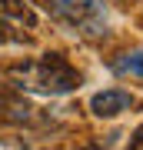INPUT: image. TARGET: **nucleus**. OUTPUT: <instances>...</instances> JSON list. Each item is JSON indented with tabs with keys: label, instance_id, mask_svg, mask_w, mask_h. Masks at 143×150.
Returning <instances> with one entry per match:
<instances>
[{
	"label": "nucleus",
	"instance_id": "f257e3e1",
	"mask_svg": "<svg viewBox=\"0 0 143 150\" xmlns=\"http://www.w3.org/2000/svg\"><path fill=\"white\" fill-rule=\"evenodd\" d=\"M7 77L13 80V87L20 90H33V93H47V97H60V93H73L80 87V74L70 67V60L57 50L43 54L40 60H20V64L7 67Z\"/></svg>",
	"mask_w": 143,
	"mask_h": 150
},
{
	"label": "nucleus",
	"instance_id": "f03ea898",
	"mask_svg": "<svg viewBox=\"0 0 143 150\" xmlns=\"http://www.w3.org/2000/svg\"><path fill=\"white\" fill-rule=\"evenodd\" d=\"M133 103H137L133 93L120 90V87H110V90H97L90 97V113L100 117V120H113V117H120V113H127Z\"/></svg>",
	"mask_w": 143,
	"mask_h": 150
},
{
	"label": "nucleus",
	"instance_id": "7ed1b4c3",
	"mask_svg": "<svg viewBox=\"0 0 143 150\" xmlns=\"http://www.w3.org/2000/svg\"><path fill=\"white\" fill-rule=\"evenodd\" d=\"M0 17H7L10 23H20V27H30V30L37 27V13L23 0H0Z\"/></svg>",
	"mask_w": 143,
	"mask_h": 150
},
{
	"label": "nucleus",
	"instance_id": "20e7f679",
	"mask_svg": "<svg viewBox=\"0 0 143 150\" xmlns=\"http://www.w3.org/2000/svg\"><path fill=\"white\" fill-rule=\"evenodd\" d=\"M113 70L123 77H140L143 80V50H130V54H120L113 60Z\"/></svg>",
	"mask_w": 143,
	"mask_h": 150
},
{
	"label": "nucleus",
	"instance_id": "39448f33",
	"mask_svg": "<svg viewBox=\"0 0 143 150\" xmlns=\"http://www.w3.org/2000/svg\"><path fill=\"white\" fill-rule=\"evenodd\" d=\"M30 40H33L30 33H20L7 17H0V43H23V47H27Z\"/></svg>",
	"mask_w": 143,
	"mask_h": 150
},
{
	"label": "nucleus",
	"instance_id": "423d86ee",
	"mask_svg": "<svg viewBox=\"0 0 143 150\" xmlns=\"http://www.w3.org/2000/svg\"><path fill=\"white\" fill-rule=\"evenodd\" d=\"M130 147H137V150L143 147V123H140L137 130H133V137H130Z\"/></svg>",
	"mask_w": 143,
	"mask_h": 150
},
{
	"label": "nucleus",
	"instance_id": "0eeeda50",
	"mask_svg": "<svg viewBox=\"0 0 143 150\" xmlns=\"http://www.w3.org/2000/svg\"><path fill=\"white\" fill-rule=\"evenodd\" d=\"M0 147H4V144H0Z\"/></svg>",
	"mask_w": 143,
	"mask_h": 150
}]
</instances>
